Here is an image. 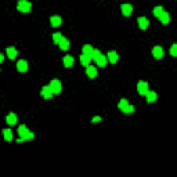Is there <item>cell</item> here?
I'll use <instances>...</instances> for the list:
<instances>
[{"label":"cell","mask_w":177,"mask_h":177,"mask_svg":"<svg viewBox=\"0 0 177 177\" xmlns=\"http://www.w3.org/2000/svg\"><path fill=\"white\" fill-rule=\"evenodd\" d=\"M18 134L21 136V138H18V143H21V141L33 140V138H35V134H33L32 132H29L28 127L25 125H21L20 127H18Z\"/></svg>","instance_id":"cell-1"},{"label":"cell","mask_w":177,"mask_h":177,"mask_svg":"<svg viewBox=\"0 0 177 177\" xmlns=\"http://www.w3.org/2000/svg\"><path fill=\"white\" fill-rule=\"evenodd\" d=\"M17 8L21 12H29L31 8H32V4L29 3V1H26V0H20L18 4H17Z\"/></svg>","instance_id":"cell-2"},{"label":"cell","mask_w":177,"mask_h":177,"mask_svg":"<svg viewBox=\"0 0 177 177\" xmlns=\"http://www.w3.org/2000/svg\"><path fill=\"white\" fill-rule=\"evenodd\" d=\"M50 88H51L53 94H60L61 93V82L57 80V79H54V80L50 82Z\"/></svg>","instance_id":"cell-3"},{"label":"cell","mask_w":177,"mask_h":177,"mask_svg":"<svg viewBox=\"0 0 177 177\" xmlns=\"http://www.w3.org/2000/svg\"><path fill=\"white\" fill-rule=\"evenodd\" d=\"M137 91H138V94H141V96H145V93L148 91V83L144 80H141L137 83Z\"/></svg>","instance_id":"cell-4"},{"label":"cell","mask_w":177,"mask_h":177,"mask_svg":"<svg viewBox=\"0 0 177 177\" xmlns=\"http://www.w3.org/2000/svg\"><path fill=\"white\" fill-rule=\"evenodd\" d=\"M42 97L43 98H46V100H50L53 97V91H51V88H50V86H44L43 88H42V91H40Z\"/></svg>","instance_id":"cell-5"},{"label":"cell","mask_w":177,"mask_h":177,"mask_svg":"<svg viewBox=\"0 0 177 177\" xmlns=\"http://www.w3.org/2000/svg\"><path fill=\"white\" fill-rule=\"evenodd\" d=\"M152 56L157 58V60H161L162 57H163V48L161 46H155L152 48Z\"/></svg>","instance_id":"cell-6"},{"label":"cell","mask_w":177,"mask_h":177,"mask_svg":"<svg viewBox=\"0 0 177 177\" xmlns=\"http://www.w3.org/2000/svg\"><path fill=\"white\" fill-rule=\"evenodd\" d=\"M121 10H122V14L125 17H129L133 11V6L132 4H122L121 6Z\"/></svg>","instance_id":"cell-7"},{"label":"cell","mask_w":177,"mask_h":177,"mask_svg":"<svg viewBox=\"0 0 177 177\" xmlns=\"http://www.w3.org/2000/svg\"><path fill=\"white\" fill-rule=\"evenodd\" d=\"M17 69H18V72H26L28 71V62L25 60H20L17 62Z\"/></svg>","instance_id":"cell-8"},{"label":"cell","mask_w":177,"mask_h":177,"mask_svg":"<svg viewBox=\"0 0 177 177\" xmlns=\"http://www.w3.org/2000/svg\"><path fill=\"white\" fill-rule=\"evenodd\" d=\"M137 22H138V26H140V29H147L149 25V21L145 18V17H138L137 18Z\"/></svg>","instance_id":"cell-9"},{"label":"cell","mask_w":177,"mask_h":177,"mask_svg":"<svg viewBox=\"0 0 177 177\" xmlns=\"http://www.w3.org/2000/svg\"><path fill=\"white\" fill-rule=\"evenodd\" d=\"M86 75H87L90 79H94V78L97 76V69L94 68V67H90V65H87V68H86Z\"/></svg>","instance_id":"cell-10"},{"label":"cell","mask_w":177,"mask_h":177,"mask_svg":"<svg viewBox=\"0 0 177 177\" xmlns=\"http://www.w3.org/2000/svg\"><path fill=\"white\" fill-rule=\"evenodd\" d=\"M157 93L155 91H151V90H148V91L145 93V98H147V102H154V101H157Z\"/></svg>","instance_id":"cell-11"},{"label":"cell","mask_w":177,"mask_h":177,"mask_svg":"<svg viewBox=\"0 0 177 177\" xmlns=\"http://www.w3.org/2000/svg\"><path fill=\"white\" fill-rule=\"evenodd\" d=\"M158 18L161 20V22H162L163 25H167V24L170 22V15H169V12H166V11L162 12V14L158 17Z\"/></svg>","instance_id":"cell-12"},{"label":"cell","mask_w":177,"mask_h":177,"mask_svg":"<svg viewBox=\"0 0 177 177\" xmlns=\"http://www.w3.org/2000/svg\"><path fill=\"white\" fill-rule=\"evenodd\" d=\"M107 56H108V60H107V61H109L111 64H115V62H118V58H119V56H118L116 51H109Z\"/></svg>","instance_id":"cell-13"},{"label":"cell","mask_w":177,"mask_h":177,"mask_svg":"<svg viewBox=\"0 0 177 177\" xmlns=\"http://www.w3.org/2000/svg\"><path fill=\"white\" fill-rule=\"evenodd\" d=\"M17 54H18V51H17L15 47H7V57L10 60H14L17 57Z\"/></svg>","instance_id":"cell-14"},{"label":"cell","mask_w":177,"mask_h":177,"mask_svg":"<svg viewBox=\"0 0 177 177\" xmlns=\"http://www.w3.org/2000/svg\"><path fill=\"white\" fill-rule=\"evenodd\" d=\"M50 22H51V26H60L62 20H61V17H58V15H53L51 18H50Z\"/></svg>","instance_id":"cell-15"},{"label":"cell","mask_w":177,"mask_h":177,"mask_svg":"<svg viewBox=\"0 0 177 177\" xmlns=\"http://www.w3.org/2000/svg\"><path fill=\"white\" fill-rule=\"evenodd\" d=\"M6 122H7L8 125H15L17 123V115L15 113H8L7 118H6Z\"/></svg>","instance_id":"cell-16"},{"label":"cell","mask_w":177,"mask_h":177,"mask_svg":"<svg viewBox=\"0 0 177 177\" xmlns=\"http://www.w3.org/2000/svg\"><path fill=\"white\" fill-rule=\"evenodd\" d=\"M96 64L98 65V67H105V65H107V58H105V56H102V54H100V56L97 57Z\"/></svg>","instance_id":"cell-17"},{"label":"cell","mask_w":177,"mask_h":177,"mask_svg":"<svg viewBox=\"0 0 177 177\" xmlns=\"http://www.w3.org/2000/svg\"><path fill=\"white\" fill-rule=\"evenodd\" d=\"M62 61H64V65L67 67V68H71V67L73 65V62H75V60H73L71 56H65Z\"/></svg>","instance_id":"cell-18"},{"label":"cell","mask_w":177,"mask_h":177,"mask_svg":"<svg viewBox=\"0 0 177 177\" xmlns=\"http://www.w3.org/2000/svg\"><path fill=\"white\" fill-rule=\"evenodd\" d=\"M58 46H60L61 50H68L69 48V40L68 39H65V37H62L60 40V43H58Z\"/></svg>","instance_id":"cell-19"},{"label":"cell","mask_w":177,"mask_h":177,"mask_svg":"<svg viewBox=\"0 0 177 177\" xmlns=\"http://www.w3.org/2000/svg\"><path fill=\"white\" fill-rule=\"evenodd\" d=\"M90 61H91L90 56H86V54H82V56H80V64L82 65L87 67V65H90Z\"/></svg>","instance_id":"cell-20"},{"label":"cell","mask_w":177,"mask_h":177,"mask_svg":"<svg viewBox=\"0 0 177 177\" xmlns=\"http://www.w3.org/2000/svg\"><path fill=\"white\" fill-rule=\"evenodd\" d=\"M94 48L90 46V44H85L83 46V48H82V51H83V54H86V56H91V53Z\"/></svg>","instance_id":"cell-21"},{"label":"cell","mask_w":177,"mask_h":177,"mask_svg":"<svg viewBox=\"0 0 177 177\" xmlns=\"http://www.w3.org/2000/svg\"><path fill=\"white\" fill-rule=\"evenodd\" d=\"M3 136H4V140L6 141H11L12 140V133L10 129H4L3 130Z\"/></svg>","instance_id":"cell-22"},{"label":"cell","mask_w":177,"mask_h":177,"mask_svg":"<svg viewBox=\"0 0 177 177\" xmlns=\"http://www.w3.org/2000/svg\"><path fill=\"white\" fill-rule=\"evenodd\" d=\"M163 11H165V10H163V7H162V6H157V7L154 8V15H155V17H159Z\"/></svg>","instance_id":"cell-23"},{"label":"cell","mask_w":177,"mask_h":177,"mask_svg":"<svg viewBox=\"0 0 177 177\" xmlns=\"http://www.w3.org/2000/svg\"><path fill=\"white\" fill-rule=\"evenodd\" d=\"M127 105H129L127 100H125V98H122V100L119 101V104H118V107H119V109H121V111H123V109H125L126 107H127Z\"/></svg>","instance_id":"cell-24"},{"label":"cell","mask_w":177,"mask_h":177,"mask_svg":"<svg viewBox=\"0 0 177 177\" xmlns=\"http://www.w3.org/2000/svg\"><path fill=\"white\" fill-rule=\"evenodd\" d=\"M61 39H62V36H61V33H54V35H53V42H54L56 44L60 43Z\"/></svg>","instance_id":"cell-25"},{"label":"cell","mask_w":177,"mask_h":177,"mask_svg":"<svg viewBox=\"0 0 177 177\" xmlns=\"http://www.w3.org/2000/svg\"><path fill=\"white\" fill-rule=\"evenodd\" d=\"M170 54H172V57L177 56V44H172V47H170Z\"/></svg>","instance_id":"cell-26"},{"label":"cell","mask_w":177,"mask_h":177,"mask_svg":"<svg viewBox=\"0 0 177 177\" xmlns=\"http://www.w3.org/2000/svg\"><path fill=\"white\" fill-rule=\"evenodd\" d=\"M122 112H125V113H133V112H134V107H132V105H127V107H126V108L123 109Z\"/></svg>","instance_id":"cell-27"},{"label":"cell","mask_w":177,"mask_h":177,"mask_svg":"<svg viewBox=\"0 0 177 177\" xmlns=\"http://www.w3.org/2000/svg\"><path fill=\"white\" fill-rule=\"evenodd\" d=\"M91 122H93V123H98V122H101V118L100 116H94Z\"/></svg>","instance_id":"cell-28"},{"label":"cell","mask_w":177,"mask_h":177,"mask_svg":"<svg viewBox=\"0 0 177 177\" xmlns=\"http://www.w3.org/2000/svg\"><path fill=\"white\" fill-rule=\"evenodd\" d=\"M3 60H4V57L1 56V54H0V62H3Z\"/></svg>","instance_id":"cell-29"}]
</instances>
